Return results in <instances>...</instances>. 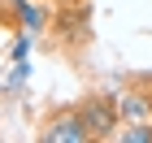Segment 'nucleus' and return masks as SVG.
<instances>
[{
	"mask_svg": "<svg viewBox=\"0 0 152 143\" xmlns=\"http://www.w3.org/2000/svg\"><path fill=\"white\" fill-rule=\"evenodd\" d=\"M44 139L48 143H87L96 134H91V126H87V117H83V108H78V113H61V117L44 121Z\"/></svg>",
	"mask_w": 152,
	"mask_h": 143,
	"instance_id": "f257e3e1",
	"label": "nucleus"
},
{
	"mask_svg": "<svg viewBox=\"0 0 152 143\" xmlns=\"http://www.w3.org/2000/svg\"><path fill=\"white\" fill-rule=\"evenodd\" d=\"M83 117H87L91 134H113V126H117V117H113V108H109V104H87V108H83Z\"/></svg>",
	"mask_w": 152,
	"mask_h": 143,
	"instance_id": "f03ea898",
	"label": "nucleus"
},
{
	"mask_svg": "<svg viewBox=\"0 0 152 143\" xmlns=\"http://www.w3.org/2000/svg\"><path fill=\"white\" fill-rule=\"evenodd\" d=\"M13 13L22 17V30H26V35H39V30H44V9H39L35 0H13Z\"/></svg>",
	"mask_w": 152,
	"mask_h": 143,
	"instance_id": "7ed1b4c3",
	"label": "nucleus"
},
{
	"mask_svg": "<svg viewBox=\"0 0 152 143\" xmlns=\"http://www.w3.org/2000/svg\"><path fill=\"white\" fill-rule=\"evenodd\" d=\"M122 143H152V126L148 121H135L130 130H122Z\"/></svg>",
	"mask_w": 152,
	"mask_h": 143,
	"instance_id": "20e7f679",
	"label": "nucleus"
},
{
	"mask_svg": "<svg viewBox=\"0 0 152 143\" xmlns=\"http://www.w3.org/2000/svg\"><path fill=\"white\" fill-rule=\"evenodd\" d=\"M122 113H126L130 121H139V117H148V100H139V95H130L126 104H122Z\"/></svg>",
	"mask_w": 152,
	"mask_h": 143,
	"instance_id": "39448f33",
	"label": "nucleus"
},
{
	"mask_svg": "<svg viewBox=\"0 0 152 143\" xmlns=\"http://www.w3.org/2000/svg\"><path fill=\"white\" fill-rule=\"evenodd\" d=\"M26 74H31V65H26V61H13V74H9V87H13V91L26 87Z\"/></svg>",
	"mask_w": 152,
	"mask_h": 143,
	"instance_id": "423d86ee",
	"label": "nucleus"
},
{
	"mask_svg": "<svg viewBox=\"0 0 152 143\" xmlns=\"http://www.w3.org/2000/svg\"><path fill=\"white\" fill-rule=\"evenodd\" d=\"M26 48H31V35L22 30V35L13 39V48H9V61H26Z\"/></svg>",
	"mask_w": 152,
	"mask_h": 143,
	"instance_id": "0eeeda50",
	"label": "nucleus"
},
{
	"mask_svg": "<svg viewBox=\"0 0 152 143\" xmlns=\"http://www.w3.org/2000/svg\"><path fill=\"white\" fill-rule=\"evenodd\" d=\"M57 4H74V0H57Z\"/></svg>",
	"mask_w": 152,
	"mask_h": 143,
	"instance_id": "6e6552de",
	"label": "nucleus"
},
{
	"mask_svg": "<svg viewBox=\"0 0 152 143\" xmlns=\"http://www.w3.org/2000/svg\"><path fill=\"white\" fill-rule=\"evenodd\" d=\"M148 126H152V121H148Z\"/></svg>",
	"mask_w": 152,
	"mask_h": 143,
	"instance_id": "1a4fd4ad",
	"label": "nucleus"
}]
</instances>
